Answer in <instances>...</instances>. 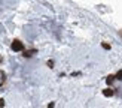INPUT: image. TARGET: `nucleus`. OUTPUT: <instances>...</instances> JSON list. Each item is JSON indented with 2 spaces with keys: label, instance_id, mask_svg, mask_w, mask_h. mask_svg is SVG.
Returning a JSON list of instances; mask_svg holds the SVG:
<instances>
[{
  "label": "nucleus",
  "instance_id": "obj_6",
  "mask_svg": "<svg viewBox=\"0 0 122 108\" xmlns=\"http://www.w3.org/2000/svg\"><path fill=\"white\" fill-rule=\"evenodd\" d=\"M3 81H5V74L0 71V83H3Z\"/></svg>",
  "mask_w": 122,
  "mask_h": 108
},
{
  "label": "nucleus",
  "instance_id": "obj_3",
  "mask_svg": "<svg viewBox=\"0 0 122 108\" xmlns=\"http://www.w3.org/2000/svg\"><path fill=\"white\" fill-rule=\"evenodd\" d=\"M34 53H36V50H28V51H24V56H25V57H31Z\"/></svg>",
  "mask_w": 122,
  "mask_h": 108
},
{
  "label": "nucleus",
  "instance_id": "obj_2",
  "mask_svg": "<svg viewBox=\"0 0 122 108\" xmlns=\"http://www.w3.org/2000/svg\"><path fill=\"white\" fill-rule=\"evenodd\" d=\"M103 95H104V96H113L115 92H113L112 89H106V90H103Z\"/></svg>",
  "mask_w": 122,
  "mask_h": 108
},
{
  "label": "nucleus",
  "instance_id": "obj_1",
  "mask_svg": "<svg viewBox=\"0 0 122 108\" xmlns=\"http://www.w3.org/2000/svg\"><path fill=\"white\" fill-rule=\"evenodd\" d=\"M12 50H14V51H22V50H24L22 42L18 41V39H15L14 42H12Z\"/></svg>",
  "mask_w": 122,
  "mask_h": 108
},
{
  "label": "nucleus",
  "instance_id": "obj_5",
  "mask_svg": "<svg viewBox=\"0 0 122 108\" xmlns=\"http://www.w3.org/2000/svg\"><path fill=\"white\" fill-rule=\"evenodd\" d=\"M115 78H116V80H122V69L118 72V74L116 75H115Z\"/></svg>",
  "mask_w": 122,
  "mask_h": 108
},
{
  "label": "nucleus",
  "instance_id": "obj_9",
  "mask_svg": "<svg viewBox=\"0 0 122 108\" xmlns=\"http://www.w3.org/2000/svg\"><path fill=\"white\" fill-rule=\"evenodd\" d=\"M121 35H122V32H121Z\"/></svg>",
  "mask_w": 122,
  "mask_h": 108
},
{
  "label": "nucleus",
  "instance_id": "obj_8",
  "mask_svg": "<svg viewBox=\"0 0 122 108\" xmlns=\"http://www.w3.org/2000/svg\"><path fill=\"white\" fill-rule=\"evenodd\" d=\"M5 105V102H3V99H0V107H3Z\"/></svg>",
  "mask_w": 122,
  "mask_h": 108
},
{
  "label": "nucleus",
  "instance_id": "obj_7",
  "mask_svg": "<svg viewBox=\"0 0 122 108\" xmlns=\"http://www.w3.org/2000/svg\"><path fill=\"white\" fill-rule=\"evenodd\" d=\"M101 45H103V48H106V50H109V48H110V45H107V44H106V42H103V44H101Z\"/></svg>",
  "mask_w": 122,
  "mask_h": 108
},
{
  "label": "nucleus",
  "instance_id": "obj_4",
  "mask_svg": "<svg viewBox=\"0 0 122 108\" xmlns=\"http://www.w3.org/2000/svg\"><path fill=\"white\" fill-rule=\"evenodd\" d=\"M106 81H107V84H112V83L115 81V75H109V77L106 78Z\"/></svg>",
  "mask_w": 122,
  "mask_h": 108
}]
</instances>
